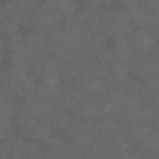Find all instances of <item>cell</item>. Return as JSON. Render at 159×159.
I'll list each match as a JSON object with an SVG mask.
<instances>
[{
  "mask_svg": "<svg viewBox=\"0 0 159 159\" xmlns=\"http://www.w3.org/2000/svg\"><path fill=\"white\" fill-rule=\"evenodd\" d=\"M88 3H91V0H72V7H75V10H88Z\"/></svg>",
  "mask_w": 159,
  "mask_h": 159,
  "instance_id": "obj_1",
  "label": "cell"
},
{
  "mask_svg": "<svg viewBox=\"0 0 159 159\" xmlns=\"http://www.w3.org/2000/svg\"><path fill=\"white\" fill-rule=\"evenodd\" d=\"M0 3H7V0H0Z\"/></svg>",
  "mask_w": 159,
  "mask_h": 159,
  "instance_id": "obj_2",
  "label": "cell"
}]
</instances>
